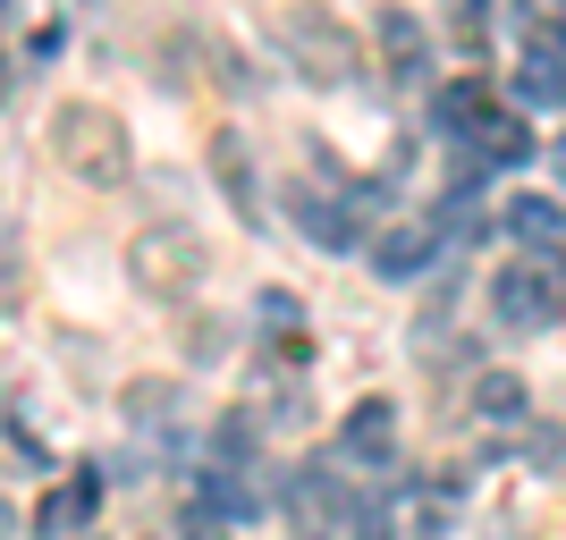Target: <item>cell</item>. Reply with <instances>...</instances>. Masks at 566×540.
Instances as JSON below:
<instances>
[{"label":"cell","mask_w":566,"mask_h":540,"mask_svg":"<svg viewBox=\"0 0 566 540\" xmlns=\"http://www.w3.org/2000/svg\"><path fill=\"white\" fill-rule=\"evenodd\" d=\"M431 254H440V229H423V220H406V229H389L373 245V271L389 287H415V279H431Z\"/></svg>","instance_id":"52a82bcc"},{"label":"cell","mask_w":566,"mask_h":540,"mask_svg":"<svg viewBox=\"0 0 566 540\" xmlns=\"http://www.w3.org/2000/svg\"><path fill=\"white\" fill-rule=\"evenodd\" d=\"M51 152L85 187H118L127 178V118L102 110V102H60L51 110Z\"/></svg>","instance_id":"6da1fadb"},{"label":"cell","mask_w":566,"mask_h":540,"mask_svg":"<svg viewBox=\"0 0 566 540\" xmlns=\"http://www.w3.org/2000/svg\"><path fill=\"white\" fill-rule=\"evenodd\" d=\"M287 516H296L305 540H331L338 523H355V498H347V481H331V465H305L287 481Z\"/></svg>","instance_id":"5b68a950"},{"label":"cell","mask_w":566,"mask_h":540,"mask_svg":"<svg viewBox=\"0 0 566 540\" xmlns=\"http://www.w3.org/2000/svg\"><path fill=\"white\" fill-rule=\"evenodd\" d=\"M473 414H482V423H524V380L516 372H482L473 380Z\"/></svg>","instance_id":"4fadbf2b"},{"label":"cell","mask_w":566,"mask_h":540,"mask_svg":"<svg viewBox=\"0 0 566 540\" xmlns=\"http://www.w3.org/2000/svg\"><path fill=\"white\" fill-rule=\"evenodd\" d=\"M558 161H566V144H558Z\"/></svg>","instance_id":"ffe728a7"},{"label":"cell","mask_w":566,"mask_h":540,"mask_svg":"<svg viewBox=\"0 0 566 540\" xmlns=\"http://www.w3.org/2000/svg\"><path fill=\"white\" fill-rule=\"evenodd\" d=\"M187 540H220V516H187Z\"/></svg>","instance_id":"ac0fdd59"},{"label":"cell","mask_w":566,"mask_h":540,"mask_svg":"<svg viewBox=\"0 0 566 540\" xmlns=\"http://www.w3.org/2000/svg\"><path fill=\"white\" fill-rule=\"evenodd\" d=\"M254 507H262V490L245 481V465H212L203 473V516L237 523V516H254Z\"/></svg>","instance_id":"8fae6325"},{"label":"cell","mask_w":566,"mask_h":540,"mask_svg":"<svg viewBox=\"0 0 566 540\" xmlns=\"http://www.w3.org/2000/svg\"><path fill=\"white\" fill-rule=\"evenodd\" d=\"M296 229L313 245H355V203H331V194H296Z\"/></svg>","instance_id":"7c38bea8"},{"label":"cell","mask_w":566,"mask_h":540,"mask_svg":"<svg viewBox=\"0 0 566 540\" xmlns=\"http://www.w3.org/2000/svg\"><path fill=\"white\" fill-rule=\"evenodd\" d=\"M178 414H187V389H178V380H127V423H136V431L169 440Z\"/></svg>","instance_id":"9c48e42d"},{"label":"cell","mask_w":566,"mask_h":540,"mask_svg":"<svg viewBox=\"0 0 566 540\" xmlns=\"http://www.w3.org/2000/svg\"><path fill=\"white\" fill-rule=\"evenodd\" d=\"M533 465H542V473H566V431H533Z\"/></svg>","instance_id":"e0dca14e"},{"label":"cell","mask_w":566,"mask_h":540,"mask_svg":"<svg viewBox=\"0 0 566 540\" xmlns=\"http://www.w3.org/2000/svg\"><path fill=\"white\" fill-rule=\"evenodd\" d=\"M499 220H507V236H516L524 254H558V245H566V212L549 203V194H516Z\"/></svg>","instance_id":"ba28073f"},{"label":"cell","mask_w":566,"mask_h":540,"mask_svg":"<svg viewBox=\"0 0 566 540\" xmlns=\"http://www.w3.org/2000/svg\"><path fill=\"white\" fill-rule=\"evenodd\" d=\"M280 51L313 76V85H347L355 76V34L331 18V9H305V0L280 9Z\"/></svg>","instance_id":"3957f363"},{"label":"cell","mask_w":566,"mask_h":540,"mask_svg":"<svg viewBox=\"0 0 566 540\" xmlns=\"http://www.w3.org/2000/svg\"><path fill=\"white\" fill-rule=\"evenodd\" d=\"M491 305L507 329H558L566 321V254H516L499 271Z\"/></svg>","instance_id":"7a4b0ae2"},{"label":"cell","mask_w":566,"mask_h":540,"mask_svg":"<svg viewBox=\"0 0 566 540\" xmlns=\"http://www.w3.org/2000/svg\"><path fill=\"white\" fill-rule=\"evenodd\" d=\"M338 456H355V465H389V456H398V405H389V398L347 405V423H338Z\"/></svg>","instance_id":"8992f818"},{"label":"cell","mask_w":566,"mask_h":540,"mask_svg":"<svg viewBox=\"0 0 566 540\" xmlns=\"http://www.w3.org/2000/svg\"><path fill=\"white\" fill-rule=\"evenodd\" d=\"M9 532H18V507H9V498H0V540H9Z\"/></svg>","instance_id":"d6986e66"},{"label":"cell","mask_w":566,"mask_h":540,"mask_svg":"<svg viewBox=\"0 0 566 540\" xmlns=\"http://www.w3.org/2000/svg\"><path fill=\"white\" fill-rule=\"evenodd\" d=\"M203 236L195 229H144L136 245H127V279L144 287V296H195V279H203Z\"/></svg>","instance_id":"277c9868"},{"label":"cell","mask_w":566,"mask_h":540,"mask_svg":"<svg viewBox=\"0 0 566 540\" xmlns=\"http://www.w3.org/2000/svg\"><path fill=\"white\" fill-rule=\"evenodd\" d=\"M212 178L229 187V203L245 220L262 212V187H254V161H245V136H212Z\"/></svg>","instance_id":"30bf717a"},{"label":"cell","mask_w":566,"mask_h":540,"mask_svg":"<svg viewBox=\"0 0 566 540\" xmlns=\"http://www.w3.org/2000/svg\"><path fill=\"white\" fill-rule=\"evenodd\" d=\"M254 456V414H229L220 423V465H245Z\"/></svg>","instance_id":"2e32d148"},{"label":"cell","mask_w":566,"mask_h":540,"mask_svg":"<svg viewBox=\"0 0 566 540\" xmlns=\"http://www.w3.org/2000/svg\"><path fill=\"white\" fill-rule=\"evenodd\" d=\"M380 43H389V60H406V68H423V25L406 18V9H389V18H380Z\"/></svg>","instance_id":"5bb4252c"},{"label":"cell","mask_w":566,"mask_h":540,"mask_svg":"<svg viewBox=\"0 0 566 540\" xmlns=\"http://www.w3.org/2000/svg\"><path fill=\"white\" fill-rule=\"evenodd\" d=\"M431 118H440V136H457V127H473V118H482V94H473V85H449Z\"/></svg>","instance_id":"9a60e30c"}]
</instances>
